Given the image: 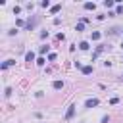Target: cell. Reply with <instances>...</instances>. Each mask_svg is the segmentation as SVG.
Listing matches in <instances>:
<instances>
[{
  "label": "cell",
  "instance_id": "14",
  "mask_svg": "<svg viewBox=\"0 0 123 123\" xmlns=\"http://www.w3.org/2000/svg\"><path fill=\"white\" fill-rule=\"evenodd\" d=\"M38 52H40V54H46V52H48V46H40Z\"/></svg>",
  "mask_w": 123,
  "mask_h": 123
},
{
  "label": "cell",
  "instance_id": "9",
  "mask_svg": "<svg viewBox=\"0 0 123 123\" xmlns=\"http://www.w3.org/2000/svg\"><path fill=\"white\" fill-rule=\"evenodd\" d=\"M94 8H96L94 2H86V4H85V10H94Z\"/></svg>",
  "mask_w": 123,
  "mask_h": 123
},
{
  "label": "cell",
  "instance_id": "17",
  "mask_svg": "<svg viewBox=\"0 0 123 123\" xmlns=\"http://www.w3.org/2000/svg\"><path fill=\"white\" fill-rule=\"evenodd\" d=\"M44 62H46L44 58H38V60H37V65H44Z\"/></svg>",
  "mask_w": 123,
  "mask_h": 123
},
{
  "label": "cell",
  "instance_id": "7",
  "mask_svg": "<svg viewBox=\"0 0 123 123\" xmlns=\"http://www.w3.org/2000/svg\"><path fill=\"white\" fill-rule=\"evenodd\" d=\"M25 60L27 62H35V52H27L25 54Z\"/></svg>",
  "mask_w": 123,
  "mask_h": 123
},
{
  "label": "cell",
  "instance_id": "19",
  "mask_svg": "<svg viewBox=\"0 0 123 123\" xmlns=\"http://www.w3.org/2000/svg\"><path fill=\"white\" fill-rule=\"evenodd\" d=\"M115 13H123V6H117L115 8Z\"/></svg>",
  "mask_w": 123,
  "mask_h": 123
},
{
  "label": "cell",
  "instance_id": "16",
  "mask_svg": "<svg viewBox=\"0 0 123 123\" xmlns=\"http://www.w3.org/2000/svg\"><path fill=\"white\" fill-rule=\"evenodd\" d=\"M40 6H42V8H48V6H50V2H48V0H42V2H40Z\"/></svg>",
  "mask_w": 123,
  "mask_h": 123
},
{
  "label": "cell",
  "instance_id": "11",
  "mask_svg": "<svg viewBox=\"0 0 123 123\" xmlns=\"http://www.w3.org/2000/svg\"><path fill=\"white\" fill-rule=\"evenodd\" d=\"M83 29H85V23H81V21H79V23L75 25V31H79V33H81Z\"/></svg>",
  "mask_w": 123,
  "mask_h": 123
},
{
  "label": "cell",
  "instance_id": "18",
  "mask_svg": "<svg viewBox=\"0 0 123 123\" xmlns=\"http://www.w3.org/2000/svg\"><path fill=\"white\" fill-rule=\"evenodd\" d=\"M10 94H12V88H10V86H8V88H6V90H4V96H6V98H8V96H10Z\"/></svg>",
  "mask_w": 123,
  "mask_h": 123
},
{
  "label": "cell",
  "instance_id": "12",
  "mask_svg": "<svg viewBox=\"0 0 123 123\" xmlns=\"http://www.w3.org/2000/svg\"><path fill=\"white\" fill-rule=\"evenodd\" d=\"M104 6H106V8H113V2H111V0H106Z\"/></svg>",
  "mask_w": 123,
  "mask_h": 123
},
{
  "label": "cell",
  "instance_id": "3",
  "mask_svg": "<svg viewBox=\"0 0 123 123\" xmlns=\"http://www.w3.org/2000/svg\"><path fill=\"white\" fill-rule=\"evenodd\" d=\"M35 25H37V17H33V19H29V21H27V25H25V27H27V29H29V31H31V29H33V27H35Z\"/></svg>",
  "mask_w": 123,
  "mask_h": 123
},
{
  "label": "cell",
  "instance_id": "20",
  "mask_svg": "<svg viewBox=\"0 0 123 123\" xmlns=\"http://www.w3.org/2000/svg\"><path fill=\"white\" fill-rule=\"evenodd\" d=\"M15 23H17V25H19V27H23V25H27V23H25V21H23V19H17V21H15Z\"/></svg>",
  "mask_w": 123,
  "mask_h": 123
},
{
  "label": "cell",
  "instance_id": "10",
  "mask_svg": "<svg viewBox=\"0 0 123 123\" xmlns=\"http://www.w3.org/2000/svg\"><path fill=\"white\" fill-rule=\"evenodd\" d=\"M79 48H81V50H88V42H86V40L79 42Z\"/></svg>",
  "mask_w": 123,
  "mask_h": 123
},
{
  "label": "cell",
  "instance_id": "13",
  "mask_svg": "<svg viewBox=\"0 0 123 123\" xmlns=\"http://www.w3.org/2000/svg\"><path fill=\"white\" fill-rule=\"evenodd\" d=\"M98 38H100V33L94 31V33H92V40H98Z\"/></svg>",
  "mask_w": 123,
  "mask_h": 123
},
{
  "label": "cell",
  "instance_id": "6",
  "mask_svg": "<svg viewBox=\"0 0 123 123\" xmlns=\"http://www.w3.org/2000/svg\"><path fill=\"white\" fill-rule=\"evenodd\" d=\"M52 86H54L56 90H60V88H63V81H54V83H52Z\"/></svg>",
  "mask_w": 123,
  "mask_h": 123
},
{
  "label": "cell",
  "instance_id": "2",
  "mask_svg": "<svg viewBox=\"0 0 123 123\" xmlns=\"http://www.w3.org/2000/svg\"><path fill=\"white\" fill-rule=\"evenodd\" d=\"M85 106H86V108H94V106H98V98H88V100L85 102Z\"/></svg>",
  "mask_w": 123,
  "mask_h": 123
},
{
  "label": "cell",
  "instance_id": "15",
  "mask_svg": "<svg viewBox=\"0 0 123 123\" xmlns=\"http://www.w3.org/2000/svg\"><path fill=\"white\" fill-rule=\"evenodd\" d=\"M117 102H119V98H117V96H113V98H111V100H110V104H111V106H115V104H117Z\"/></svg>",
  "mask_w": 123,
  "mask_h": 123
},
{
  "label": "cell",
  "instance_id": "8",
  "mask_svg": "<svg viewBox=\"0 0 123 123\" xmlns=\"http://www.w3.org/2000/svg\"><path fill=\"white\" fill-rule=\"evenodd\" d=\"M60 10H62V4H56V6H52V8H50V12H52V13H58Z\"/></svg>",
  "mask_w": 123,
  "mask_h": 123
},
{
  "label": "cell",
  "instance_id": "1",
  "mask_svg": "<svg viewBox=\"0 0 123 123\" xmlns=\"http://www.w3.org/2000/svg\"><path fill=\"white\" fill-rule=\"evenodd\" d=\"M75 108H77L75 104H71V106L67 108V113H65V119H67V121H69V119H71V117L75 115Z\"/></svg>",
  "mask_w": 123,
  "mask_h": 123
},
{
  "label": "cell",
  "instance_id": "21",
  "mask_svg": "<svg viewBox=\"0 0 123 123\" xmlns=\"http://www.w3.org/2000/svg\"><path fill=\"white\" fill-rule=\"evenodd\" d=\"M121 48H123V44H121Z\"/></svg>",
  "mask_w": 123,
  "mask_h": 123
},
{
  "label": "cell",
  "instance_id": "4",
  "mask_svg": "<svg viewBox=\"0 0 123 123\" xmlns=\"http://www.w3.org/2000/svg\"><path fill=\"white\" fill-rule=\"evenodd\" d=\"M13 63H15L13 60H6V62H4V63H2L0 67H2V69H8V67H10V65H13Z\"/></svg>",
  "mask_w": 123,
  "mask_h": 123
},
{
  "label": "cell",
  "instance_id": "5",
  "mask_svg": "<svg viewBox=\"0 0 123 123\" xmlns=\"http://www.w3.org/2000/svg\"><path fill=\"white\" fill-rule=\"evenodd\" d=\"M81 71H83L85 75H90V73H92V65H83V69H81Z\"/></svg>",
  "mask_w": 123,
  "mask_h": 123
}]
</instances>
